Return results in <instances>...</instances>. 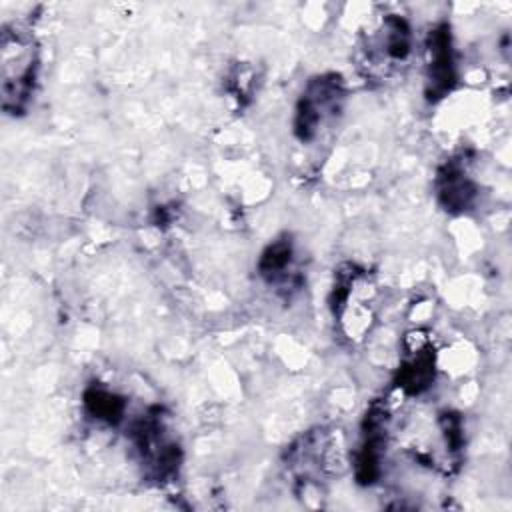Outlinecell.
Segmentation results:
<instances>
[{"label": "cell", "instance_id": "8992f818", "mask_svg": "<svg viewBox=\"0 0 512 512\" xmlns=\"http://www.w3.org/2000/svg\"><path fill=\"white\" fill-rule=\"evenodd\" d=\"M376 48H380V54L386 62H404L412 48V34L410 26L400 16H386L384 22L378 28Z\"/></svg>", "mask_w": 512, "mask_h": 512}, {"label": "cell", "instance_id": "277c9868", "mask_svg": "<svg viewBox=\"0 0 512 512\" xmlns=\"http://www.w3.org/2000/svg\"><path fill=\"white\" fill-rule=\"evenodd\" d=\"M438 198L450 212H464L476 198V186L458 162H448L438 174Z\"/></svg>", "mask_w": 512, "mask_h": 512}, {"label": "cell", "instance_id": "3957f363", "mask_svg": "<svg viewBox=\"0 0 512 512\" xmlns=\"http://www.w3.org/2000/svg\"><path fill=\"white\" fill-rule=\"evenodd\" d=\"M456 82V64L452 52L450 28L446 24L436 26L428 34V88L426 96L438 100L446 96Z\"/></svg>", "mask_w": 512, "mask_h": 512}, {"label": "cell", "instance_id": "ba28073f", "mask_svg": "<svg viewBox=\"0 0 512 512\" xmlns=\"http://www.w3.org/2000/svg\"><path fill=\"white\" fill-rule=\"evenodd\" d=\"M292 264V242L288 238L274 240L260 256L258 270L266 280H278Z\"/></svg>", "mask_w": 512, "mask_h": 512}, {"label": "cell", "instance_id": "6da1fadb", "mask_svg": "<svg viewBox=\"0 0 512 512\" xmlns=\"http://www.w3.org/2000/svg\"><path fill=\"white\" fill-rule=\"evenodd\" d=\"M2 108L8 114L24 112L36 84L38 50L28 30H2Z\"/></svg>", "mask_w": 512, "mask_h": 512}, {"label": "cell", "instance_id": "5b68a950", "mask_svg": "<svg viewBox=\"0 0 512 512\" xmlns=\"http://www.w3.org/2000/svg\"><path fill=\"white\" fill-rule=\"evenodd\" d=\"M434 380V354L430 348H416L408 352L398 370L396 386L406 394L424 392Z\"/></svg>", "mask_w": 512, "mask_h": 512}, {"label": "cell", "instance_id": "7a4b0ae2", "mask_svg": "<svg viewBox=\"0 0 512 512\" xmlns=\"http://www.w3.org/2000/svg\"><path fill=\"white\" fill-rule=\"evenodd\" d=\"M344 90L342 80L336 74L318 76L308 82L304 94L296 106L294 132L302 142L316 138L320 126L334 118L342 106Z\"/></svg>", "mask_w": 512, "mask_h": 512}, {"label": "cell", "instance_id": "52a82bcc", "mask_svg": "<svg viewBox=\"0 0 512 512\" xmlns=\"http://www.w3.org/2000/svg\"><path fill=\"white\" fill-rule=\"evenodd\" d=\"M84 406L90 416L106 424H118L126 412L124 398L104 386H90L84 392Z\"/></svg>", "mask_w": 512, "mask_h": 512}]
</instances>
